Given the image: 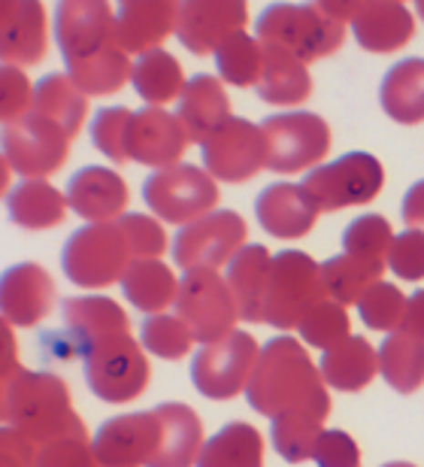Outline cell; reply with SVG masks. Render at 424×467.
<instances>
[{"label":"cell","mask_w":424,"mask_h":467,"mask_svg":"<svg viewBox=\"0 0 424 467\" xmlns=\"http://www.w3.org/2000/svg\"><path fill=\"white\" fill-rule=\"evenodd\" d=\"M249 407L261 416L309 413L315 419L331 416V395L325 389L322 370L295 337H273L254 361L246 386Z\"/></svg>","instance_id":"6da1fadb"},{"label":"cell","mask_w":424,"mask_h":467,"mask_svg":"<svg viewBox=\"0 0 424 467\" xmlns=\"http://www.w3.org/2000/svg\"><path fill=\"white\" fill-rule=\"evenodd\" d=\"M4 425L18 428L36 446L85 434V422L70 410L64 379L43 370H18L4 386Z\"/></svg>","instance_id":"7a4b0ae2"},{"label":"cell","mask_w":424,"mask_h":467,"mask_svg":"<svg viewBox=\"0 0 424 467\" xmlns=\"http://www.w3.org/2000/svg\"><path fill=\"white\" fill-rule=\"evenodd\" d=\"M254 36L309 64L334 55L346 40V27L315 4H270L254 22Z\"/></svg>","instance_id":"3957f363"},{"label":"cell","mask_w":424,"mask_h":467,"mask_svg":"<svg viewBox=\"0 0 424 467\" xmlns=\"http://www.w3.org/2000/svg\"><path fill=\"white\" fill-rule=\"evenodd\" d=\"M322 301H327L322 265L297 249L276 252L264 288V322L276 331H291Z\"/></svg>","instance_id":"277c9868"},{"label":"cell","mask_w":424,"mask_h":467,"mask_svg":"<svg viewBox=\"0 0 424 467\" xmlns=\"http://www.w3.org/2000/svg\"><path fill=\"white\" fill-rule=\"evenodd\" d=\"M130 265H134V252L119 222H91L70 234L61 249L64 274L82 288H107L121 283Z\"/></svg>","instance_id":"5b68a950"},{"label":"cell","mask_w":424,"mask_h":467,"mask_svg":"<svg viewBox=\"0 0 424 467\" xmlns=\"http://www.w3.org/2000/svg\"><path fill=\"white\" fill-rule=\"evenodd\" d=\"M176 316L188 325L197 343H215L233 331L240 310L228 279L210 267H191L179 279Z\"/></svg>","instance_id":"8992f818"},{"label":"cell","mask_w":424,"mask_h":467,"mask_svg":"<svg viewBox=\"0 0 424 467\" xmlns=\"http://www.w3.org/2000/svg\"><path fill=\"white\" fill-rule=\"evenodd\" d=\"M385 171L379 158L370 152H348L331 164H322L306 173L300 182L318 213H336L346 207L370 203L382 192Z\"/></svg>","instance_id":"52a82bcc"},{"label":"cell","mask_w":424,"mask_h":467,"mask_svg":"<svg viewBox=\"0 0 424 467\" xmlns=\"http://www.w3.org/2000/svg\"><path fill=\"white\" fill-rule=\"evenodd\" d=\"M143 201L164 222L188 225V222L215 210L219 185H215V176H210V171H201L194 164H173L155 171L143 182Z\"/></svg>","instance_id":"ba28073f"},{"label":"cell","mask_w":424,"mask_h":467,"mask_svg":"<svg viewBox=\"0 0 424 467\" xmlns=\"http://www.w3.org/2000/svg\"><path fill=\"white\" fill-rule=\"evenodd\" d=\"M258 343L246 331H231L228 337L203 343L191 361V382L203 398L231 400L246 391L254 361H258Z\"/></svg>","instance_id":"9c48e42d"},{"label":"cell","mask_w":424,"mask_h":467,"mask_svg":"<svg viewBox=\"0 0 424 467\" xmlns=\"http://www.w3.org/2000/svg\"><path fill=\"white\" fill-rule=\"evenodd\" d=\"M85 382L107 404H128L143 395L149 361L130 334H119L85 355Z\"/></svg>","instance_id":"30bf717a"},{"label":"cell","mask_w":424,"mask_h":467,"mask_svg":"<svg viewBox=\"0 0 424 467\" xmlns=\"http://www.w3.org/2000/svg\"><path fill=\"white\" fill-rule=\"evenodd\" d=\"M267 137V167L273 173H297L331 152V128L315 113H276L261 121Z\"/></svg>","instance_id":"8fae6325"},{"label":"cell","mask_w":424,"mask_h":467,"mask_svg":"<svg viewBox=\"0 0 424 467\" xmlns=\"http://www.w3.org/2000/svg\"><path fill=\"white\" fill-rule=\"evenodd\" d=\"M203 167L222 182L240 185L267 167V137L249 119L231 116L201 143Z\"/></svg>","instance_id":"7c38bea8"},{"label":"cell","mask_w":424,"mask_h":467,"mask_svg":"<svg viewBox=\"0 0 424 467\" xmlns=\"http://www.w3.org/2000/svg\"><path fill=\"white\" fill-rule=\"evenodd\" d=\"M246 246V222L233 210H212L188 222L173 240V258L182 270L210 267L219 270Z\"/></svg>","instance_id":"4fadbf2b"},{"label":"cell","mask_w":424,"mask_h":467,"mask_svg":"<svg viewBox=\"0 0 424 467\" xmlns=\"http://www.w3.org/2000/svg\"><path fill=\"white\" fill-rule=\"evenodd\" d=\"M70 137L40 113H27L25 119L4 128V158L25 180H43L61 171L67 161Z\"/></svg>","instance_id":"5bb4252c"},{"label":"cell","mask_w":424,"mask_h":467,"mask_svg":"<svg viewBox=\"0 0 424 467\" xmlns=\"http://www.w3.org/2000/svg\"><path fill=\"white\" fill-rule=\"evenodd\" d=\"M55 43L67 64L94 58L119 43L109 0H55Z\"/></svg>","instance_id":"9a60e30c"},{"label":"cell","mask_w":424,"mask_h":467,"mask_svg":"<svg viewBox=\"0 0 424 467\" xmlns=\"http://www.w3.org/2000/svg\"><path fill=\"white\" fill-rule=\"evenodd\" d=\"M249 22L246 0H182L176 36L191 55H210Z\"/></svg>","instance_id":"2e32d148"},{"label":"cell","mask_w":424,"mask_h":467,"mask_svg":"<svg viewBox=\"0 0 424 467\" xmlns=\"http://www.w3.org/2000/svg\"><path fill=\"white\" fill-rule=\"evenodd\" d=\"M158 437H161V425L155 410H149V413L107 419L94 434L91 446L107 467H149L158 450Z\"/></svg>","instance_id":"e0dca14e"},{"label":"cell","mask_w":424,"mask_h":467,"mask_svg":"<svg viewBox=\"0 0 424 467\" xmlns=\"http://www.w3.org/2000/svg\"><path fill=\"white\" fill-rule=\"evenodd\" d=\"M188 140L191 137H188L179 116L167 113L161 107L134 109L130 134H128V155L137 164L164 171V167L179 164V158L185 155Z\"/></svg>","instance_id":"ac0fdd59"},{"label":"cell","mask_w":424,"mask_h":467,"mask_svg":"<svg viewBox=\"0 0 424 467\" xmlns=\"http://www.w3.org/2000/svg\"><path fill=\"white\" fill-rule=\"evenodd\" d=\"M49 49L43 0H0V55L4 64H40Z\"/></svg>","instance_id":"d6986e66"},{"label":"cell","mask_w":424,"mask_h":467,"mask_svg":"<svg viewBox=\"0 0 424 467\" xmlns=\"http://www.w3.org/2000/svg\"><path fill=\"white\" fill-rule=\"evenodd\" d=\"M64 340L73 355H88L94 347L107 343L119 334H128V313L112 297H70L61 306Z\"/></svg>","instance_id":"ffe728a7"},{"label":"cell","mask_w":424,"mask_h":467,"mask_svg":"<svg viewBox=\"0 0 424 467\" xmlns=\"http://www.w3.org/2000/svg\"><path fill=\"white\" fill-rule=\"evenodd\" d=\"M55 306V283L40 265H13L0 279V313L9 325L34 328Z\"/></svg>","instance_id":"44dd1931"},{"label":"cell","mask_w":424,"mask_h":467,"mask_svg":"<svg viewBox=\"0 0 424 467\" xmlns=\"http://www.w3.org/2000/svg\"><path fill=\"white\" fill-rule=\"evenodd\" d=\"M182 0H119L116 40L125 52L143 55L176 34Z\"/></svg>","instance_id":"7402d4cb"},{"label":"cell","mask_w":424,"mask_h":467,"mask_svg":"<svg viewBox=\"0 0 424 467\" xmlns=\"http://www.w3.org/2000/svg\"><path fill=\"white\" fill-rule=\"evenodd\" d=\"M67 201L77 216L88 222H116L128 213L130 192L125 180L109 167H82L70 176Z\"/></svg>","instance_id":"603a6c76"},{"label":"cell","mask_w":424,"mask_h":467,"mask_svg":"<svg viewBox=\"0 0 424 467\" xmlns=\"http://www.w3.org/2000/svg\"><path fill=\"white\" fill-rule=\"evenodd\" d=\"M254 216H258L261 228L273 234V237L297 240L313 231L318 210L304 192V185L273 182L254 201Z\"/></svg>","instance_id":"cb8c5ba5"},{"label":"cell","mask_w":424,"mask_h":467,"mask_svg":"<svg viewBox=\"0 0 424 467\" xmlns=\"http://www.w3.org/2000/svg\"><path fill=\"white\" fill-rule=\"evenodd\" d=\"M161 437L149 467H194L203 452V422L191 407L161 404L155 407Z\"/></svg>","instance_id":"d4e9b609"},{"label":"cell","mask_w":424,"mask_h":467,"mask_svg":"<svg viewBox=\"0 0 424 467\" xmlns=\"http://www.w3.org/2000/svg\"><path fill=\"white\" fill-rule=\"evenodd\" d=\"M352 31L361 49L388 55L403 49L416 34V18L400 0H370L352 18Z\"/></svg>","instance_id":"484cf974"},{"label":"cell","mask_w":424,"mask_h":467,"mask_svg":"<svg viewBox=\"0 0 424 467\" xmlns=\"http://www.w3.org/2000/svg\"><path fill=\"white\" fill-rule=\"evenodd\" d=\"M264 46V64L258 77V98L264 104L273 107H297L313 95V77H309L306 64L295 58L291 52L279 49V46Z\"/></svg>","instance_id":"4316f807"},{"label":"cell","mask_w":424,"mask_h":467,"mask_svg":"<svg viewBox=\"0 0 424 467\" xmlns=\"http://www.w3.org/2000/svg\"><path fill=\"white\" fill-rule=\"evenodd\" d=\"M176 116L182 119V125L188 130V137L194 143H203L222 121L231 119V100L228 91L210 73H197L185 82V91L179 98Z\"/></svg>","instance_id":"83f0119b"},{"label":"cell","mask_w":424,"mask_h":467,"mask_svg":"<svg viewBox=\"0 0 424 467\" xmlns=\"http://www.w3.org/2000/svg\"><path fill=\"white\" fill-rule=\"evenodd\" d=\"M67 194H61L46 180H25L6 194L9 222L25 231H49L58 228L67 216Z\"/></svg>","instance_id":"f1b7e54d"},{"label":"cell","mask_w":424,"mask_h":467,"mask_svg":"<svg viewBox=\"0 0 424 467\" xmlns=\"http://www.w3.org/2000/svg\"><path fill=\"white\" fill-rule=\"evenodd\" d=\"M273 255L261 243H249L243 246L228 265V285L237 301L243 322H264V288H267Z\"/></svg>","instance_id":"f546056e"},{"label":"cell","mask_w":424,"mask_h":467,"mask_svg":"<svg viewBox=\"0 0 424 467\" xmlns=\"http://www.w3.org/2000/svg\"><path fill=\"white\" fill-rule=\"evenodd\" d=\"M318 370H322L327 386L339 391H361L364 386H370L376 370H379V352L370 347L367 337L348 334L336 347L325 349Z\"/></svg>","instance_id":"4dcf8cb0"},{"label":"cell","mask_w":424,"mask_h":467,"mask_svg":"<svg viewBox=\"0 0 424 467\" xmlns=\"http://www.w3.org/2000/svg\"><path fill=\"white\" fill-rule=\"evenodd\" d=\"M382 109L400 125L424 121V58H403L379 86Z\"/></svg>","instance_id":"1f68e13d"},{"label":"cell","mask_w":424,"mask_h":467,"mask_svg":"<svg viewBox=\"0 0 424 467\" xmlns=\"http://www.w3.org/2000/svg\"><path fill=\"white\" fill-rule=\"evenodd\" d=\"M34 113L52 119L67 137H77L88 116V95L70 79V73H49L36 82Z\"/></svg>","instance_id":"d6a6232c"},{"label":"cell","mask_w":424,"mask_h":467,"mask_svg":"<svg viewBox=\"0 0 424 467\" xmlns=\"http://www.w3.org/2000/svg\"><path fill=\"white\" fill-rule=\"evenodd\" d=\"M121 288L130 306L143 313H161L170 304H176L179 279L173 276L164 261L158 258H140L128 267V274L121 276Z\"/></svg>","instance_id":"836d02e7"},{"label":"cell","mask_w":424,"mask_h":467,"mask_svg":"<svg viewBox=\"0 0 424 467\" xmlns=\"http://www.w3.org/2000/svg\"><path fill=\"white\" fill-rule=\"evenodd\" d=\"M379 370L400 395H412L424 386V340L409 331H394L379 347Z\"/></svg>","instance_id":"e575fe53"},{"label":"cell","mask_w":424,"mask_h":467,"mask_svg":"<svg viewBox=\"0 0 424 467\" xmlns=\"http://www.w3.org/2000/svg\"><path fill=\"white\" fill-rule=\"evenodd\" d=\"M130 82H134L137 95L143 98L149 107L170 104V100L182 98V91H185L182 67H179V61L170 52H164L161 46L143 52L134 61V77H130Z\"/></svg>","instance_id":"d590c367"},{"label":"cell","mask_w":424,"mask_h":467,"mask_svg":"<svg viewBox=\"0 0 424 467\" xmlns=\"http://www.w3.org/2000/svg\"><path fill=\"white\" fill-rule=\"evenodd\" d=\"M197 467H264V441L249 422H228L203 443Z\"/></svg>","instance_id":"8d00e7d4"},{"label":"cell","mask_w":424,"mask_h":467,"mask_svg":"<svg viewBox=\"0 0 424 467\" xmlns=\"http://www.w3.org/2000/svg\"><path fill=\"white\" fill-rule=\"evenodd\" d=\"M67 73L85 95H116L134 77V64L128 61V52L119 43H112L109 49L98 52L94 58L67 64Z\"/></svg>","instance_id":"74e56055"},{"label":"cell","mask_w":424,"mask_h":467,"mask_svg":"<svg viewBox=\"0 0 424 467\" xmlns=\"http://www.w3.org/2000/svg\"><path fill=\"white\" fill-rule=\"evenodd\" d=\"M394 243L391 225L385 216L367 213L357 216L355 222H348V228L343 231V252L352 255L355 261H361L364 267H370L373 274L382 276V270L388 267V249Z\"/></svg>","instance_id":"f35d334b"},{"label":"cell","mask_w":424,"mask_h":467,"mask_svg":"<svg viewBox=\"0 0 424 467\" xmlns=\"http://www.w3.org/2000/svg\"><path fill=\"white\" fill-rule=\"evenodd\" d=\"M215 55V67L224 77V82L240 88L258 86L261 77V64H264V46L258 36H249L246 31H237L233 36H228Z\"/></svg>","instance_id":"ab89813d"},{"label":"cell","mask_w":424,"mask_h":467,"mask_svg":"<svg viewBox=\"0 0 424 467\" xmlns=\"http://www.w3.org/2000/svg\"><path fill=\"white\" fill-rule=\"evenodd\" d=\"M322 419L309 416V413H279L273 416V428H270V437H273V446L276 452L282 455L285 462L291 464H300L306 459H313L315 452V443L322 437Z\"/></svg>","instance_id":"60d3db41"},{"label":"cell","mask_w":424,"mask_h":467,"mask_svg":"<svg viewBox=\"0 0 424 467\" xmlns=\"http://www.w3.org/2000/svg\"><path fill=\"white\" fill-rule=\"evenodd\" d=\"M322 279H325V288H327V297L336 304H357L361 295L370 288L373 283H379V274H373L370 267H364L361 261H355L352 255H336V258H327L322 265Z\"/></svg>","instance_id":"b9f144b4"},{"label":"cell","mask_w":424,"mask_h":467,"mask_svg":"<svg viewBox=\"0 0 424 467\" xmlns=\"http://www.w3.org/2000/svg\"><path fill=\"white\" fill-rule=\"evenodd\" d=\"M407 301L409 297L398 285L379 279L361 295L357 313H361V322L370 331H400L403 316H407Z\"/></svg>","instance_id":"7bdbcfd3"},{"label":"cell","mask_w":424,"mask_h":467,"mask_svg":"<svg viewBox=\"0 0 424 467\" xmlns=\"http://www.w3.org/2000/svg\"><path fill=\"white\" fill-rule=\"evenodd\" d=\"M140 340H143V347L152 355H158V358L179 361L191 352L194 334L188 331V325L179 319V316L152 313V316H146L143 328H140Z\"/></svg>","instance_id":"ee69618b"},{"label":"cell","mask_w":424,"mask_h":467,"mask_svg":"<svg viewBox=\"0 0 424 467\" xmlns=\"http://www.w3.org/2000/svg\"><path fill=\"white\" fill-rule=\"evenodd\" d=\"M300 337L304 343L315 349H331L336 347L339 340L348 337V331H352V322H348V313L343 304L336 301H322L318 306L306 313V319L297 325Z\"/></svg>","instance_id":"f6af8a7d"},{"label":"cell","mask_w":424,"mask_h":467,"mask_svg":"<svg viewBox=\"0 0 424 467\" xmlns=\"http://www.w3.org/2000/svg\"><path fill=\"white\" fill-rule=\"evenodd\" d=\"M130 119H134V109L128 107H107L100 109L91 121V143L100 149L109 161L128 164V134H130Z\"/></svg>","instance_id":"bcb514c9"},{"label":"cell","mask_w":424,"mask_h":467,"mask_svg":"<svg viewBox=\"0 0 424 467\" xmlns=\"http://www.w3.org/2000/svg\"><path fill=\"white\" fill-rule=\"evenodd\" d=\"M36 467H107L94 446L88 443V431L85 434H67L58 441H49L36 452Z\"/></svg>","instance_id":"7dc6e473"},{"label":"cell","mask_w":424,"mask_h":467,"mask_svg":"<svg viewBox=\"0 0 424 467\" xmlns=\"http://www.w3.org/2000/svg\"><path fill=\"white\" fill-rule=\"evenodd\" d=\"M34 95L36 86H31V79L25 77L22 67L4 64V70H0V116H4V125H13V121L31 113Z\"/></svg>","instance_id":"c3c4849f"},{"label":"cell","mask_w":424,"mask_h":467,"mask_svg":"<svg viewBox=\"0 0 424 467\" xmlns=\"http://www.w3.org/2000/svg\"><path fill=\"white\" fill-rule=\"evenodd\" d=\"M116 222L121 225V231H125L128 246L134 252V261L158 258L167 249V234L152 216H143V213H125V216Z\"/></svg>","instance_id":"681fc988"},{"label":"cell","mask_w":424,"mask_h":467,"mask_svg":"<svg viewBox=\"0 0 424 467\" xmlns=\"http://www.w3.org/2000/svg\"><path fill=\"white\" fill-rule=\"evenodd\" d=\"M388 267L394 270V276L407 279V283L424 279V231L407 228L394 237L388 249Z\"/></svg>","instance_id":"f907efd6"},{"label":"cell","mask_w":424,"mask_h":467,"mask_svg":"<svg viewBox=\"0 0 424 467\" xmlns=\"http://www.w3.org/2000/svg\"><path fill=\"white\" fill-rule=\"evenodd\" d=\"M313 462L318 467H361V452H357V443L346 431L327 428L318 437Z\"/></svg>","instance_id":"816d5d0a"},{"label":"cell","mask_w":424,"mask_h":467,"mask_svg":"<svg viewBox=\"0 0 424 467\" xmlns=\"http://www.w3.org/2000/svg\"><path fill=\"white\" fill-rule=\"evenodd\" d=\"M403 222H407V228L424 231V180L412 185L403 198Z\"/></svg>","instance_id":"f5cc1de1"},{"label":"cell","mask_w":424,"mask_h":467,"mask_svg":"<svg viewBox=\"0 0 424 467\" xmlns=\"http://www.w3.org/2000/svg\"><path fill=\"white\" fill-rule=\"evenodd\" d=\"M315 6H322L327 16L336 18V22H352V18L361 13V9L370 4V0H313Z\"/></svg>","instance_id":"db71d44e"},{"label":"cell","mask_w":424,"mask_h":467,"mask_svg":"<svg viewBox=\"0 0 424 467\" xmlns=\"http://www.w3.org/2000/svg\"><path fill=\"white\" fill-rule=\"evenodd\" d=\"M0 343H4V358H0V379H4V386L9 379L16 377L18 370V358H16V340H13V331H9V325L4 319V328H0Z\"/></svg>","instance_id":"11a10c76"},{"label":"cell","mask_w":424,"mask_h":467,"mask_svg":"<svg viewBox=\"0 0 424 467\" xmlns=\"http://www.w3.org/2000/svg\"><path fill=\"white\" fill-rule=\"evenodd\" d=\"M400 328L424 340V288H419V292L407 301V316H403Z\"/></svg>","instance_id":"9f6ffc18"},{"label":"cell","mask_w":424,"mask_h":467,"mask_svg":"<svg viewBox=\"0 0 424 467\" xmlns=\"http://www.w3.org/2000/svg\"><path fill=\"white\" fill-rule=\"evenodd\" d=\"M382 467H416V464H409V462H391V464H382Z\"/></svg>","instance_id":"6f0895ef"},{"label":"cell","mask_w":424,"mask_h":467,"mask_svg":"<svg viewBox=\"0 0 424 467\" xmlns=\"http://www.w3.org/2000/svg\"><path fill=\"white\" fill-rule=\"evenodd\" d=\"M416 9H419V18L424 22V0H416Z\"/></svg>","instance_id":"680465c9"},{"label":"cell","mask_w":424,"mask_h":467,"mask_svg":"<svg viewBox=\"0 0 424 467\" xmlns=\"http://www.w3.org/2000/svg\"><path fill=\"white\" fill-rule=\"evenodd\" d=\"M400 4H403V0H400Z\"/></svg>","instance_id":"91938a15"}]
</instances>
